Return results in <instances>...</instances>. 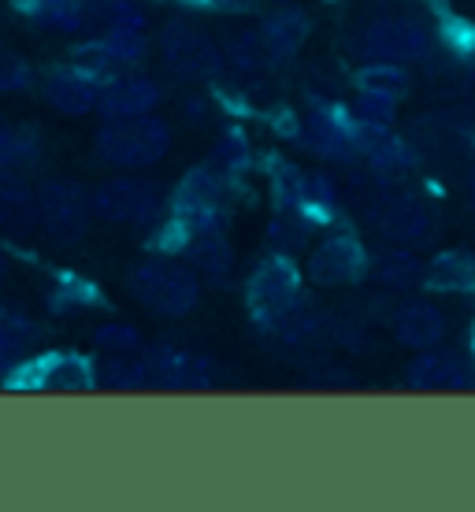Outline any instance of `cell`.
Wrapping results in <instances>:
<instances>
[{"label": "cell", "mask_w": 475, "mask_h": 512, "mask_svg": "<svg viewBox=\"0 0 475 512\" xmlns=\"http://www.w3.org/2000/svg\"><path fill=\"white\" fill-rule=\"evenodd\" d=\"M127 290L138 305H145L153 316H164V320H179V316L193 312L197 297H201L197 275L171 256L138 260L127 271Z\"/></svg>", "instance_id": "obj_1"}, {"label": "cell", "mask_w": 475, "mask_h": 512, "mask_svg": "<svg viewBox=\"0 0 475 512\" xmlns=\"http://www.w3.org/2000/svg\"><path fill=\"white\" fill-rule=\"evenodd\" d=\"M93 149L104 164L134 171V167H149L156 160H164V153L171 149V130L153 112L134 119H104V127L93 134Z\"/></svg>", "instance_id": "obj_2"}, {"label": "cell", "mask_w": 475, "mask_h": 512, "mask_svg": "<svg viewBox=\"0 0 475 512\" xmlns=\"http://www.w3.org/2000/svg\"><path fill=\"white\" fill-rule=\"evenodd\" d=\"M38 201V227L56 245H75L90 234V190H82L75 179H45L34 186Z\"/></svg>", "instance_id": "obj_3"}, {"label": "cell", "mask_w": 475, "mask_h": 512, "mask_svg": "<svg viewBox=\"0 0 475 512\" xmlns=\"http://www.w3.org/2000/svg\"><path fill=\"white\" fill-rule=\"evenodd\" d=\"M435 49V34L420 19L409 15H383L360 34V52L372 64H416Z\"/></svg>", "instance_id": "obj_4"}, {"label": "cell", "mask_w": 475, "mask_h": 512, "mask_svg": "<svg viewBox=\"0 0 475 512\" xmlns=\"http://www.w3.org/2000/svg\"><path fill=\"white\" fill-rule=\"evenodd\" d=\"M90 212L112 227H145L160 216V193L142 179H108L90 190Z\"/></svg>", "instance_id": "obj_5"}, {"label": "cell", "mask_w": 475, "mask_h": 512, "mask_svg": "<svg viewBox=\"0 0 475 512\" xmlns=\"http://www.w3.org/2000/svg\"><path fill=\"white\" fill-rule=\"evenodd\" d=\"M368 223L383 234L386 242L398 245H424L435 238L438 219L431 205H424L412 193H383L368 205Z\"/></svg>", "instance_id": "obj_6"}, {"label": "cell", "mask_w": 475, "mask_h": 512, "mask_svg": "<svg viewBox=\"0 0 475 512\" xmlns=\"http://www.w3.org/2000/svg\"><path fill=\"white\" fill-rule=\"evenodd\" d=\"M8 379L23 390H52V394H82L97 386L93 364L78 353H45V357L30 353Z\"/></svg>", "instance_id": "obj_7"}, {"label": "cell", "mask_w": 475, "mask_h": 512, "mask_svg": "<svg viewBox=\"0 0 475 512\" xmlns=\"http://www.w3.org/2000/svg\"><path fill=\"white\" fill-rule=\"evenodd\" d=\"M160 56L164 64L175 71L179 78H190V82H201V78H212L223 67V56L212 41L190 23H167L164 34H160Z\"/></svg>", "instance_id": "obj_8"}, {"label": "cell", "mask_w": 475, "mask_h": 512, "mask_svg": "<svg viewBox=\"0 0 475 512\" xmlns=\"http://www.w3.org/2000/svg\"><path fill=\"white\" fill-rule=\"evenodd\" d=\"M142 360L149 386H160V390H201L212 383V360L193 353V349L156 342L145 349Z\"/></svg>", "instance_id": "obj_9"}, {"label": "cell", "mask_w": 475, "mask_h": 512, "mask_svg": "<svg viewBox=\"0 0 475 512\" xmlns=\"http://www.w3.org/2000/svg\"><path fill=\"white\" fill-rule=\"evenodd\" d=\"M38 93L41 101L49 104L52 112L60 116H90L97 108V93L101 86L86 78L78 67H52L38 78Z\"/></svg>", "instance_id": "obj_10"}, {"label": "cell", "mask_w": 475, "mask_h": 512, "mask_svg": "<svg viewBox=\"0 0 475 512\" xmlns=\"http://www.w3.org/2000/svg\"><path fill=\"white\" fill-rule=\"evenodd\" d=\"M164 101V93L153 78L142 75H123V78H108L97 93V108L104 119H134V116H149L156 112V104Z\"/></svg>", "instance_id": "obj_11"}, {"label": "cell", "mask_w": 475, "mask_h": 512, "mask_svg": "<svg viewBox=\"0 0 475 512\" xmlns=\"http://www.w3.org/2000/svg\"><path fill=\"white\" fill-rule=\"evenodd\" d=\"M294 301H301V294H297V271L286 260L260 264L257 275L249 279V305H253V312L275 323Z\"/></svg>", "instance_id": "obj_12"}, {"label": "cell", "mask_w": 475, "mask_h": 512, "mask_svg": "<svg viewBox=\"0 0 475 512\" xmlns=\"http://www.w3.org/2000/svg\"><path fill=\"white\" fill-rule=\"evenodd\" d=\"M45 342V323L19 305H0V379L12 375Z\"/></svg>", "instance_id": "obj_13"}, {"label": "cell", "mask_w": 475, "mask_h": 512, "mask_svg": "<svg viewBox=\"0 0 475 512\" xmlns=\"http://www.w3.org/2000/svg\"><path fill=\"white\" fill-rule=\"evenodd\" d=\"M405 383L416 390H472L475 386V364L472 360L457 357V353H424L420 360H412Z\"/></svg>", "instance_id": "obj_14"}, {"label": "cell", "mask_w": 475, "mask_h": 512, "mask_svg": "<svg viewBox=\"0 0 475 512\" xmlns=\"http://www.w3.org/2000/svg\"><path fill=\"white\" fill-rule=\"evenodd\" d=\"M26 23L52 30V34H82L93 23L90 0H15Z\"/></svg>", "instance_id": "obj_15"}, {"label": "cell", "mask_w": 475, "mask_h": 512, "mask_svg": "<svg viewBox=\"0 0 475 512\" xmlns=\"http://www.w3.org/2000/svg\"><path fill=\"white\" fill-rule=\"evenodd\" d=\"M309 275L323 286H349L364 275V253L353 238H331L312 253Z\"/></svg>", "instance_id": "obj_16"}, {"label": "cell", "mask_w": 475, "mask_h": 512, "mask_svg": "<svg viewBox=\"0 0 475 512\" xmlns=\"http://www.w3.org/2000/svg\"><path fill=\"white\" fill-rule=\"evenodd\" d=\"M34 227H38L34 186L19 171H0V231L30 234Z\"/></svg>", "instance_id": "obj_17"}, {"label": "cell", "mask_w": 475, "mask_h": 512, "mask_svg": "<svg viewBox=\"0 0 475 512\" xmlns=\"http://www.w3.org/2000/svg\"><path fill=\"white\" fill-rule=\"evenodd\" d=\"M186 223V219H182ZM186 256H190L193 268L208 271V275H223L231 268V245H227V234L219 231L212 219H193L186 223Z\"/></svg>", "instance_id": "obj_18"}, {"label": "cell", "mask_w": 475, "mask_h": 512, "mask_svg": "<svg viewBox=\"0 0 475 512\" xmlns=\"http://www.w3.org/2000/svg\"><path fill=\"white\" fill-rule=\"evenodd\" d=\"M446 320L435 305H401L394 316V338L409 349H431L442 342Z\"/></svg>", "instance_id": "obj_19"}, {"label": "cell", "mask_w": 475, "mask_h": 512, "mask_svg": "<svg viewBox=\"0 0 475 512\" xmlns=\"http://www.w3.org/2000/svg\"><path fill=\"white\" fill-rule=\"evenodd\" d=\"M219 197H223V182H219L216 171L208 167H197L182 179L179 193H175V208L182 212L186 223L193 219H212V212L219 208Z\"/></svg>", "instance_id": "obj_20"}, {"label": "cell", "mask_w": 475, "mask_h": 512, "mask_svg": "<svg viewBox=\"0 0 475 512\" xmlns=\"http://www.w3.org/2000/svg\"><path fill=\"white\" fill-rule=\"evenodd\" d=\"M41 160V134L26 123H12L0 116V171L26 175Z\"/></svg>", "instance_id": "obj_21"}, {"label": "cell", "mask_w": 475, "mask_h": 512, "mask_svg": "<svg viewBox=\"0 0 475 512\" xmlns=\"http://www.w3.org/2000/svg\"><path fill=\"white\" fill-rule=\"evenodd\" d=\"M305 38H309V19L297 12V8H283V12H271L268 19H264V34H260V41H264V49H268V56H294L301 45H305Z\"/></svg>", "instance_id": "obj_22"}, {"label": "cell", "mask_w": 475, "mask_h": 512, "mask_svg": "<svg viewBox=\"0 0 475 512\" xmlns=\"http://www.w3.org/2000/svg\"><path fill=\"white\" fill-rule=\"evenodd\" d=\"M93 379L104 390H142L149 386V375H145V360L134 357V353H108V357L93 368Z\"/></svg>", "instance_id": "obj_23"}, {"label": "cell", "mask_w": 475, "mask_h": 512, "mask_svg": "<svg viewBox=\"0 0 475 512\" xmlns=\"http://www.w3.org/2000/svg\"><path fill=\"white\" fill-rule=\"evenodd\" d=\"M97 45H101L104 56H108L116 67L138 64V60L145 56V49H149L142 26H108L101 38H97Z\"/></svg>", "instance_id": "obj_24"}, {"label": "cell", "mask_w": 475, "mask_h": 512, "mask_svg": "<svg viewBox=\"0 0 475 512\" xmlns=\"http://www.w3.org/2000/svg\"><path fill=\"white\" fill-rule=\"evenodd\" d=\"M38 78L41 71L26 56H19V52H0V93L15 97V93L38 90Z\"/></svg>", "instance_id": "obj_25"}, {"label": "cell", "mask_w": 475, "mask_h": 512, "mask_svg": "<svg viewBox=\"0 0 475 512\" xmlns=\"http://www.w3.org/2000/svg\"><path fill=\"white\" fill-rule=\"evenodd\" d=\"M431 282L446 286V290H468V286H475V264L464 253L442 256L435 268H431Z\"/></svg>", "instance_id": "obj_26"}, {"label": "cell", "mask_w": 475, "mask_h": 512, "mask_svg": "<svg viewBox=\"0 0 475 512\" xmlns=\"http://www.w3.org/2000/svg\"><path fill=\"white\" fill-rule=\"evenodd\" d=\"M93 342L104 353H138L142 349V334H138V327H130V323H108V327H97Z\"/></svg>", "instance_id": "obj_27"}, {"label": "cell", "mask_w": 475, "mask_h": 512, "mask_svg": "<svg viewBox=\"0 0 475 512\" xmlns=\"http://www.w3.org/2000/svg\"><path fill=\"white\" fill-rule=\"evenodd\" d=\"M309 141L327 156H342V153H349V145H353V138H349L346 130L334 127L331 119H323V116H316L309 123Z\"/></svg>", "instance_id": "obj_28"}, {"label": "cell", "mask_w": 475, "mask_h": 512, "mask_svg": "<svg viewBox=\"0 0 475 512\" xmlns=\"http://www.w3.org/2000/svg\"><path fill=\"white\" fill-rule=\"evenodd\" d=\"M360 86H364L368 93L401 97V90H405V75H401L398 64H372V67H364V75H360Z\"/></svg>", "instance_id": "obj_29"}, {"label": "cell", "mask_w": 475, "mask_h": 512, "mask_svg": "<svg viewBox=\"0 0 475 512\" xmlns=\"http://www.w3.org/2000/svg\"><path fill=\"white\" fill-rule=\"evenodd\" d=\"M268 60L271 56H268V49H264V41H260V34H242V38H234L231 64L238 67V71H260Z\"/></svg>", "instance_id": "obj_30"}, {"label": "cell", "mask_w": 475, "mask_h": 512, "mask_svg": "<svg viewBox=\"0 0 475 512\" xmlns=\"http://www.w3.org/2000/svg\"><path fill=\"white\" fill-rule=\"evenodd\" d=\"M420 279V268H416V260H409V256H386L383 264H379V282L383 286H394V290H405V286H412V282Z\"/></svg>", "instance_id": "obj_31"}, {"label": "cell", "mask_w": 475, "mask_h": 512, "mask_svg": "<svg viewBox=\"0 0 475 512\" xmlns=\"http://www.w3.org/2000/svg\"><path fill=\"white\" fill-rule=\"evenodd\" d=\"M394 104H398V97L364 90V97H360V104H357V116L364 119L368 127H379V123H386V119L394 116Z\"/></svg>", "instance_id": "obj_32"}, {"label": "cell", "mask_w": 475, "mask_h": 512, "mask_svg": "<svg viewBox=\"0 0 475 512\" xmlns=\"http://www.w3.org/2000/svg\"><path fill=\"white\" fill-rule=\"evenodd\" d=\"M372 167L383 175V179H398L401 171H409L412 167V153L409 149H398V145H390V149H375V156H372Z\"/></svg>", "instance_id": "obj_33"}, {"label": "cell", "mask_w": 475, "mask_h": 512, "mask_svg": "<svg viewBox=\"0 0 475 512\" xmlns=\"http://www.w3.org/2000/svg\"><path fill=\"white\" fill-rule=\"evenodd\" d=\"M190 4H201V8H212V12H249L257 0H190Z\"/></svg>", "instance_id": "obj_34"}, {"label": "cell", "mask_w": 475, "mask_h": 512, "mask_svg": "<svg viewBox=\"0 0 475 512\" xmlns=\"http://www.w3.org/2000/svg\"><path fill=\"white\" fill-rule=\"evenodd\" d=\"M8 275H12V264H8V256L0 253V286L8 282Z\"/></svg>", "instance_id": "obj_35"}, {"label": "cell", "mask_w": 475, "mask_h": 512, "mask_svg": "<svg viewBox=\"0 0 475 512\" xmlns=\"http://www.w3.org/2000/svg\"><path fill=\"white\" fill-rule=\"evenodd\" d=\"M468 193H472V205H475V167H472V175H468Z\"/></svg>", "instance_id": "obj_36"}, {"label": "cell", "mask_w": 475, "mask_h": 512, "mask_svg": "<svg viewBox=\"0 0 475 512\" xmlns=\"http://www.w3.org/2000/svg\"><path fill=\"white\" fill-rule=\"evenodd\" d=\"M90 4H104V0H90Z\"/></svg>", "instance_id": "obj_37"}]
</instances>
